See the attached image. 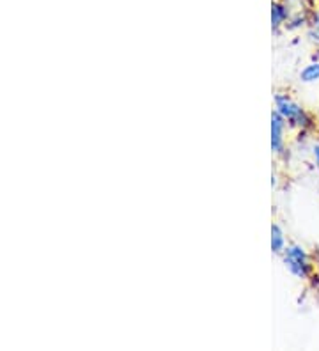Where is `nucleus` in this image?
<instances>
[{"instance_id": "nucleus-1", "label": "nucleus", "mask_w": 319, "mask_h": 351, "mask_svg": "<svg viewBox=\"0 0 319 351\" xmlns=\"http://www.w3.org/2000/svg\"><path fill=\"white\" fill-rule=\"evenodd\" d=\"M284 263L287 266V270L298 278H305L311 270V263H309V256H307L305 249L300 245H291L284 250Z\"/></svg>"}, {"instance_id": "nucleus-2", "label": "nucleus", "mask_w": 319, "mask_h": 351, "mask_svg": "<svg viewBox=\"0 0 319 351\" xmlns=\"http://www.w3.org/2000/svg\"><path fill=\"white\" fill-rule=\"evenodd\" d=\"M276 103V112L284 117L285 121H290L291 125L294 126H307L309 123V117H307L305 110H303L300 105H296L294 101H291L287 96H276L275 98Z\"/></svg>"}, {"instance_id": "nucleus-3", "label": "nucleus", "mask_w": 319, "mask_h": 351, "mask_svg": "<svg viewBox=\"0 0 319 351\" xmlns=\"http://www.w3.org/2000/svg\"><path fill=\"white\" fill-rule=\"evenodd\" d=\"M284 117L279 112L272 114V149L273 153H282L284 149Z\"/></svg>"}, {"instance_id": "nucleus-4", "label": "nucleus", "mask_w": 319, "mask_h": 351, "mask_svg": "<svg viewBox=\"0 0 319 351\" xmlns=\"http://www.w3.org/2000/svg\"><path fill=\"white\" fill-rule=\"evenodd\" d=\"M272 250L275 254H281L285 250V238L282 229L276 223L272 226Z\"/></svg>"}, {"instance_id": "nucleus-5", "label": "nucleus", "mask_w": 319, "mask_h": 351, "mask_svg": "<svg viewBox=\"0 0 319 351\" xmlns=\"http://www.w3.org/2000/svg\"><path fill=\"white\" fill-rule=\"evenodd\" d=\"M300 78L305 84H312V82L319 80V62H312V64L305 66L302 69V73H300Z\"/></svg>"}, {"instance_id": "nucleus-6", "label": "nucleus", "mask_w": 319, "mask_h": 351, "mask_svg": "<svg viewBox=\"0 0 319 351\" xmlns=\"http://www.w3.org/2000/svg\"><path fill=\"white\" fill-rule=\"evenodd\" d=\"M285 9L284 8H281V5H273V9H272V22H273V29H276V27L281 25L282 22H284L285 20Z\"/></svg>"}, {"instance_id": "nucleus-7", "label": "nucleus", "mask_w": 319, "mask_h": 351, "mask_svg": "<svg viewBox=\"0 0 319 351\" xmlns=\"http://www.w3.org/2000/svg\"><path fill=\"white\" fill-rule=\"evenodd\" d=\"M314 156H316V160H318V163H319V146L314 147Z\"/></svg>"}]
</instances>
